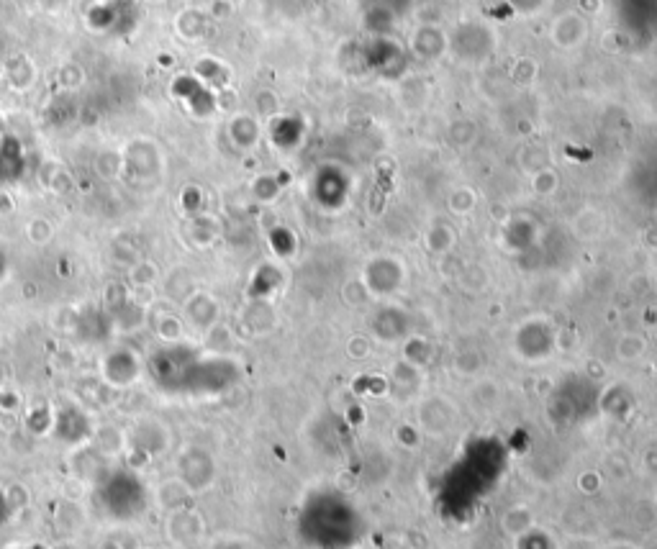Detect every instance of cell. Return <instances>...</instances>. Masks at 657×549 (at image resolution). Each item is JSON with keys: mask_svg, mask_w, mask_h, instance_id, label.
Listing matches in <instances>:
<instances>
[{"mask_svg": "<svg viewBox=\"0 0 657 549\" xmlns=\"http://www.w3.org/2000/svg\"><path fill=\"white\" fill-rule=\"evenodd\" d=\"M98 549H121V547H119V542H103Z\"/></svg>", "mask_w": 657, "mask_h": 549, "instance_id": "cell-1", "label": "cell"}, {"mask_svg": "<svg viewBox=\"0 0 657 549\" xmlns=\"http://www.w3.org/2000/svg\"><path fill=\"white\" fill-rule=\"evenodd\" d=\"M54 549H80V547H77L75 542H62L60 547H54Z\"/></svg>", "mask_w": 657, "mask_h": 549, "instance_id": "cell-2", "label": "cell"}]
</instances>
